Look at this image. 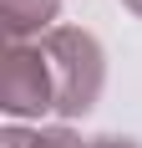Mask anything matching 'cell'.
<instances>
[{"label": "cell", "mask_w": 142, "mask_h": 148, "mask_svg": "<svg viewBox=\"0 0 142 148\" xmlns=\"http://www.w3.org/2000/svg\"><path fill=\"white\" fill-rule=\"evenodd\" d=\"M97 148H132V143H117V138H101Z\"/></svg>", "instance_id": "5b68a950"}, {"label": "cell", "mask_w": 142, "mask_h": 148, "mask_svg": "<svg viewBox=\"0 0 142 148\" xmlns=\"http://www.w3.org/2000/svg\"><path fill=\"white\" fill-rule=\"evenodd\" d=\"M10 148H81L71 133H41V138H26V133H10Z\"/></svg>", "instance_id": "277c9868"}, {"label": "cell", "mask_w": 142, "mask_h": 148, "mask_svg": "<svg viewBox=\"0 0 142 148\" xmlns=\"http://www.w3.org/2000/svg\"><path fill=\"white\" fill-rule=\"evenodd\" d=\"M0 5H5V31L10 36H26V31L46 26L56 15V0H0Z\"/></svg>", "instance_id": "3957f363"}, {"label": "cell", "mask_w": 142, "mask_h": 148, "mask_svg": "<svg viewBox=\"0 0 142 148\" xmlns=\"http://www.w3.org/2000/svg\"><path fill=\"white\" fill-rule=\"evenodd\" d=\"M127 5H132V10H142V0H127Z\"/></svg>", "instance_id": "8992f818"}, {"label": "cell", "mask_w": 142, "mask_h": 148, "mask_svg": "<svg viewBox=\"0 0 142 148\" xmlns=\"http://www.w3.org/2000/svg\"><path fill=\"white\" fill-rule=\"evenodd\" d=\"M46 61H51V82H56V107L66 112H81L101 87V61H97V46L91 36L81 31H56L51 41L41 46Z\"/></svg>", "instance_id": "6da1fadb"}, {"label": "cell", "mask_w": 142, "mask_h": 148, "mask_svg": "<svg viewBox=\"0 0 142 148\" xmlns=\"http://www.w3.org/2000/svg\"><path fill=\"white\" fill-rule=\"evenodd\" d=\"M56 97V82H51V61L46 51H10L5 61V107L10 112H41Z\"/></svg>", "instance_id": "7a4b0ae2"}]
</instances>
